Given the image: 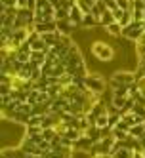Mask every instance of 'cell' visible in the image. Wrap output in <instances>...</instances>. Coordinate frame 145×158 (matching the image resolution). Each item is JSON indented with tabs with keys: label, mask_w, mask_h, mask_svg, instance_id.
Wrapping results in <instances>:
<instances>
[{
	"label": "cell",
	"mask_w": 145,
	"mask_h": 158,
	"mask_svg": "<svg viewBox=\"0 0 145 158\" xmlns=\"http://www.w3.org/2000/svg\"><path fill=\"white\" fill-rule=\"evenodd\" d=\"M134 158H145V152L141 151V152H136V154H134Z\"/></svg>",
	"instance_id": "cell-27"
},
{
	"label": "cell",
	"mask_w": 145,
	"mask_h": 158,
	"mask_svg": "<svg viewBox=\"0 0 145 158\" xmlns=\"http://www.w3.org/2000/svg\"><path fill=\"white\" fill-rule=\"evenodd\" d=\"M126 101L128 97H120V95H113V99H111V105H113L117 110H120L122 107H126Z\"/></svg>",
	"instance_id": "cell-19"
},
{
	"label": "cell",
	"mask_w": 145,
	"mask_h": 158,
	"mask_svg": "<svg viewBox=\"0 0 145 158\" xmlns=\"http://www.w3.org/2000/svg\"><path fill=\"white\" fill-rule=\"evenodd\" d=\"M35 31L40 32V35L53 32V31H58V23H55V21H48V23H36V25H35Z\"/></svg>",
	"instance_id": "cell-12"
},
{
	"label": "cell",
	"mask_w": 145,
	"mask_h": 158,
	"mask_svg": "<svg viewBox=\"0 0 145 158\" xmlns=\"http://www.w3.org/2000/svg\"><path fill=\"white\" fill-rule=\"evenodd\" d=\"M113 78L117 82H120V84H126V86H130V84H134L138 80V73H130V71H118V73H113Z\"/></svg>",
	"instance_id": "cell-7"
},
{
	"label": "cell",
	"mask_w": 145,
	"mask_h": 158,
	"mask_svg": "<svg viewBox=\"0 0 145 158\" xmlns=\"http://www.w3.org/2000/svg\"><path fill=\"white\" fill-rule=\"evenodd\" d=\"M42 137L46 139V141H50V143H52L55 137H58V133H55V128H46V130L42 131Z\"/></svg>",
	"instance_id": "cell-22"
},
{
	"label": "cell",
	"mask_w": 145,
	"mask_h": 158,
	"mask_svg": "<svg viewBox=\"0 0 145 158\" xmlns=\"http://www.w3.org/2000/svg\"><path fill=\"white\" fill-rule=\"evenodd\" d=\"M115 21H117V19H115V14L111 12V10H105L103 15H101V19H99V25L105 29V27H109L111 23H115Z\"/></svg>",
	"instance_id": "cell-16"
},
{
	"label": "cell",
	"mask_w": 145,
	"mask_h": 158,
	"mask_svg": "<svg viewBox=\"0 0 145 158\" xmlns=\"http://www.w3.org/2000/svg\"><path fill=\"white\" fill-rule=\"evenodd\" d=\"M143 133H145V122L136 124V126H132V128H130V135H132V137H141Z\"/></svg>",
	"instance_id": "cell-20"
},
{
	"label": "cell",
	"mask_w": 145,
	"mask_h": 158,
	"mask_svg": "<svg viewBox=\"0 0 145 158\" xmlns=\"http://www.w3.org/2000/svg\"><path fill=\"white\" fill-rule=\"evenodd\" d=\"M92 147H94V139H92V137H88V135L84 133L82 137L73 145V149H75V151H80V152H90Z\"/></svg>",
	"instance_id": "cell-10"
},
{
	"label": "cell",
	"mask_w": 145,
	"mask_h": 158,
	"mask_svg": "<svg viewBox=\"0 0 145 158\" xmlns=\"http://www.w3.org/2000/svg\"><path fill=\"white\" fill-rule=\"evenodd\" d=\"M143 35H145V31H143V21H132L130 25L122 27V36H124L126 40L138 42Z\"/></svg>",
	"instance_id": "cell-4"
},
{
	"label": "cell",
	"mask_w": 145,
	"mask_h": 158,
	"mask_svg": "<svg viewBox=\"0 0 145 158\" xmlns=\"http://www.w3.org/2000/svg\"><path fill=\"white\" fill-rule=\"evenodd\" d=\"M61 63L67 67V73L73 71L75 67H79V65H82V63H84L82 53H80V50H79V48H76V44H75V42L71 44V48H69V52H67V55L61 59Z\"/></svg>",
	"instance_id": "cell-3"
},
{
	"label": "cell",
	"mask_w": 145,
	"mask_h": 158,
	"mask_svg": "<svg viewBox=\"0 0 145 158\" xmlns=\"http://www.w3.org/2000/svg\"><path fill=\"white\" fill-rule=\"evenodd\" d=\"M115 141H117V139L113 137V133H107L101 141L94 143V147L90 149V154H92L94 158H103V156H109V154H111V151H113Z\"/></svg>",
	"instance_id": "cell-1"
},
{
	"label": "cell",
	"mask_w": 145,
	"mask_h": 158,
	"mask_svg": "<svg viewBox=\"0 0 145 158\" xmlns=\"http://www.w3.org/2000/svg\"><path fill=\"white\" fill-rule=\"evenodd\" d=\"M59 19H69V10L63 6L55 10V21H59Z\"/></svg>",
	"instance_id": "cell-23"
},
{
	"label": "cell",
	"mask_w": 145,
	"mask_h": 158,
	"mask_svg": "<svg viewBox=\"0 0 145 158\" xmlns=\"http://www.w3.org/2000/svg\"><path fill=\"white\" fill-rule=\"evenodd\" d=\"M109 86H111V92H113V95L130 97V89H128V86H126V84H120V82H117V80H115V78H111Z\"/></svg>",
	"instance_id": "cell-9"
},
{
	"label": "cell",
	"mask_w": 145,
	"mask_h": 158,
	"mask_svg": "<svg viewBox=\"0 0 145 158\" xmlns=\"http://www.w3.org/2000/svg\"><path fill=\"white\" fill-rule=\"evenodd\" d=\"M138 74L145 76V55H143V57H139V69H138Z\"/></svg>",
	"instance_id": "cell-25"
},
{
	"label": "cell",
	"mask_w": 145,
	"mask_h": 158,
	"mask_svg": "<svg viewBox=\"0 0 145 158\" xmlns=\"http://www.w3.org/2000/svg\"><path fill=\"white\" fill-rule=\"evenodd\" d=\"M29 6V0H17V8H27Z\"/></svg>",
	"instance_id": "cell-26"
},
{
	"label": "cell",
	"mask_w": 145,
	"mask_h": 158,
	"mask_svg": "<svg viewBox=\"0 0 145 158\" xmlns=\"http://www.w3.org/2000/svg\"><path fill=\"white\" fill-rule=\"evenodd\" d=\"M111 133H113V137H115L117 141H124V139L130 137V133H128L126 130H120V128H113V130H111Z\"/></svg>",
	"instance_id": "cell-18"
},
{
	"label": "cell",
	"mask_w": 145,
	"mask_h": 158,
	"mask_svg": "<svg viewBox=\"0 0 145 158\" xmlns=\"http://www.w3.org/2000/svg\"><path fill=\"white\" fill-rule=\"evenodd\" d=\"M67 130H69V126H67V124H65L63 120L58 124V126H55V133H58V135H61V137H63V135L67 133Z\"/></svg>",
	"instance_id": "cell-24"
},
{
	"label": "cell",
	"mask_w": 145,
	"mask_h": 158,
	"mask_svg": "<svg viewBox=\"0 0 145 158\" xmlns=\"http://www.w3.org/2000/svg\"><path fill=\"white\" fill-rule=\"evenodd\" d=\"M76 2V6H79L82 12H84V15L86 14H92V8L96 6V0H75Z\"/></svg>",
	"instance_id": "cell-15"
},
{
	"label": "cell",
	"mask_w": 145,
	"mask_h": 158,
	"mask_svg": "<svg viewBox=\"0 0 145 158\" xmlns=\"http://www.w3.org/2000/svg\"><path fill=\"white\" fill-rule=\"evenodd\" d=\"M134 152L132 149H126V147H120V149H117V151H113L109 154V158H134Z\"/></svg>",
	"instance_id": "cell-13"
},
{
	"label": "cell",
	"mask_w": 145,
	"mask_h": 158,
	"mask_svg": "<svg viewBox=\"0 0 145 158\" xmlns=\"http://www.w3.org/2000/svg\"><path fill=\"white\" fill-rule=\"evenodd\" d=\"M82 29H94V27H99V19L94 15V14H86L84 19H82Z\"/></svg>",
	"instance_id": "cell-14"
},
{
	"label": "cell",
	"mask_w": 145,
	"mask_h": 158,
	"mask_svg": "<svg viewBox=\"0 0 145 158\" xmlns=\"http://www.w3.org/2000/svg\"><path fill=\"white\" fill-rule=\"evenodd\" d=\"M73 147H67V145H58V147H52L50 151L44 152V158H71L73 156Z\"/></svg>",
	"instance_id": "cell-6"
},
{
	"label": "cell",
	"mask_w": 145,
	"mask_h": 158,
	"mask_svg": "<svg viewBox=\"0 0 145 158\" xmlns=\"http://www.w3.org/2000/svg\"><path fill=\"white\" fill-rule=\"evenodd\" d=\"M105 32L111 36H122V25L118 21H115V23H111L109 27H105Z\"/></svg>",
	"instance_id": "cell-17"
},
{
	"label": "cell",
	"mask_w": 145,
	"mask_h": 158,
	"mask_svg": "<svg viewBox=\"0 0 145 158\" xmlns=\"http://www.w3.org/2000/svg\"><path fill=\"white\" fill-rule=\"evenodd\" d=\"M92 53H94L96 59L103 61V63H109L111 59L115 57V50L111 48L107 42H99V40L92 44Z\"/></svg>",
	"instance_id": "cell-2"
},
{
	"label": "cell",
	"mask_w": 145,
	"mask_h": 158,
	"mask_svg": "<svg viewBox=\"0 0 145 158\" xmlns=\"http://www.w3.org/2000/svg\"><path fill=\"white\" fill-rule=\"evenodd\" d=\"M143 31H145V21H143Z\"/></svg>",
	"instance_id": "cell-28"
},
{
	"label": "cell",
	"mask_w": 145,
	"mask_h": 158,
	"mask_svg": "<svg viewBox=\"0 0 145 158\" xmlns=\"http://www.w3.org/2000/svg\"><path fill=\"white\" fill-rule=\"evenodd\" d=\"M105 80H103V76L101 74H88L86 76V89H90V92L94 94H103V89H105Z\"/></svg>",
	"instance_id": "cell-5"
},
{
	"label": "cell",
	"mask_w": 145,
	"mask_h": 158,
	"mask_svg": "<svg viewBox=\"0 0 145 158\" xmlns=\"http://www.w3.org/2000/svg\"><path fill=\"white\" fill-rule=\"evenodd\" d=\"M44 128L42 126H27L25 128V135H29V137H35V135H42Z\"/></svg>",
	"instance_id": "cell-21"
},
{
	"label": "cell",
	"mask_w": 145,
	"mask_h": 158,
	"mask_svg": "<svg viewBox=\"0 0 145 158\" xmlns=\"http://www.w3.org/2000/svg\"><path fill=\"white\" fill-rule=\"evenodd\" d=\"M69 19L73 21L75 25H79V27L82 25V19H84V12H82V10H80L79 6H76V2H75V4H73V8L69 10Z\"/></svg>",
	"instance_id": "cell-11"
},
{
	"label": "cell",
	"mask_w": 145,
	"mask_h": 158,
	"mask_svg": "<svg viewBox=\"0 0 145 158\" xmlns=\"http://www.w3.org/2000/svg\"><path fill=\"white\" fill-rule=\"evenodd\" d=\"M55 23H58V31L61 32V35H65V36H69L73 31L80 29L79 25H75L71 19H59V21H55Z\"/></svg>",
	"instance_id": "cell-8"
}]
</instances>
